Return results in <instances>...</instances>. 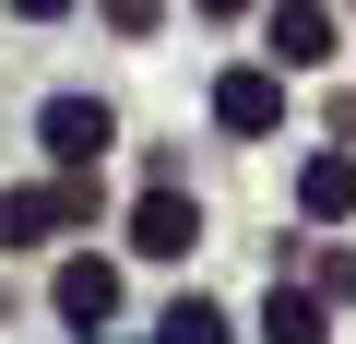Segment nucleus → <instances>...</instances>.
<instances>
[{
  "label": "nucleus",
  "mask_w": 356,
  "mask_h": 344,
  "mask_svg": "<svg viewBox=\"0 0 356 344\" xmlns=\"http://www.w3.org/2000/svg\"><path fill=\"white\" fill-rule=\"evenodd\" d=\"M95 226V179H48V190H0V238H60Z\"/></svg>",
  "instance_id": "f257e3e1"
},
{
  "label": "nucleus",
  "mask_w": 356,
  "mask_h": 344,
  "mask_svg": "<svg viewBox=\"0 0 356 344\" xmlns=\"http://www.w3.org/2000/svg\"><path fill=\"white\" fill-rule=\"evenodd\" d=\"M191 238H202L191 190H143V202H131V249H143V261H191Z\"/></svg>",
  "instance_id": "f03ea898"
},
{
  "label": "nucleus",
  "mask_w": 356,
  "mask_h": 344,
  "mask_svg": "<svg viewBox=\"0 0 356 344\" xmlns=\"http://www.w3.org/2000/svg\"><path fill=\"white\" fill-rule=\"evenodd\" d=\"M36 131H48V154H60V166H72V179H83V166H95V154H107V142H119V131H107V107H95V95H48V119H36Z\"/></svg>",
  "instance_id": "7ed1b4c3"
},
{
  "label": "nucleus",
  "mask_w": 356,
  "mask_h": 344,
  "mask_svg": "<svg viewBox=\"0 0 356 344\" xmlns=\"http://www.w3.org/2000/svg\"><path fill=\"white\" fill-rule=\"evenodd\" d=\"M297 202H309V226H344L356 214V154H309L297 166Z\"/></svg>",
  "instance_id": "20e7f679"
},
{
  "label": "nucleus",
  "mask_w": 356,
  "mask_h": 344,
  "mask_svg": "<svg viewBox=\"0 0 356 344\" xmlns=\"http://www.w3.org/2000/svg\"><path fill=\"white\" fill-rule=\"evenodd\" d=\"M273 60L285 72H321L332 60V13H321V0H285V13H273Z\"/></svg>",
  "instance_id": "39448f33"
},
{
  "label": "nucleus",
  "mask_w": 356,
  "mask_h": 344,
  "mask_svg": "<svg viewBox=\"0 0 356 344\" xmlns=\"http://www.w3.org/2000/svg\"><path fill=\"white\" fill-rule=\"evenodd\" d=\"M214 119H226V131H273V119H285V83H273V72H226V83H214Z\"/></svg>",
  "instance_id": "423d86ee"
},
{
  "label": "nucleus",
  "mask_w": 356,
  "mask_h": 344,
  "mask_svg": "<svg viewBox=\"0 0 356 344\" xmlns=\"http://www.w3.org/2000/svg\"><path fill=\"white\" fill-rule=\"evenodd\" d=\"M60 320L107 332V320H119V273H107V261H60Z\"/></svg>",
  "instance_id": "0eeeda50"
},
{
  "label": "nucleus",
  "mask_w": 356,
  "mask_h": 344,
  "mask_svg": "<svg viewBox=\"0 0 356 344\" xmlns=\"http://www.w3.org/2000/svg\"><path fill=\"white\" fill-rule=\"evenodd\" d=\"M321 309H332L321 285H273V297H261V344H332Z\"/></svg>",
  "instance_id": "6e6552de"
},
{
  "label": "nucleus",
  "mask_w": 356,
  "mask_h": 344,
  "mask_svg": "<svg viewBox=\"0 0 356 344\" xmlns=\"http://www.w3.org/2000/svg\"><path fill=\"white\" fill-rule=\"evenodd\" d=\"M154 332H166V344H226V309H202V297H178V309H166Z\"/></svg>",
  "instance_id": "1a4fd4ad"
},
{
  "label": "nucleus",
  "mask_w": 356,
  "mask_h": 344,
  "mask_svg": "<svg viewBox=\"0 0 356 344\" xmlns=\"http://www.w3.org/2000/svg\"><path fill=\"white\" fill-rule=\"evenodd\" d=\"M309 285H321V297H356V249H321V261H309Z\"/></svg>",
  "instance_id": "9d476101"
},
{
  "label": "nucleus",
  "mask_w": 356,
  "mask_h": 344,
  "mask_svg": "<svg viewBox=\"0 0 356 344\" xmlns=\"http://www.w3.org/2000/svg\"><path fill=\"white\" fill-rule=\"evenodd\" d=\"M107 24H119V36H154V24H166V0H107Z\"/></svg>",
  "instance_id": "9b49d317"
},
{
  "label": "nucleus",
  "mask_w": 356,
  "mask_h": 344,
  "mask_svg": "<svg viewBox=\"0 0 356 344\" xmlns=\"http://www.w3.org/2000/svg\"><path fill=\"white\" fill-rule=\"evenodd\" d=\"M13 13H24V24H48V13H72V0H13Z\"/></svg>",
  "instance_id": "f8f14e48"
},
{
  "label": "nucleus",
  "mask_w": 356,
  "mask_h": 344,
  "mask_svg": "<svg viewBox=\"0 0 356 344\" xmlns=\"http://www.w3.org/2000/svg\"><path fill=\"white\" fill-rule=\"evenodd\" d=\"M202 13H250V0H202Z\"/></svg>",
  "instance_id": "ddd939ff"
}]
</instances>
